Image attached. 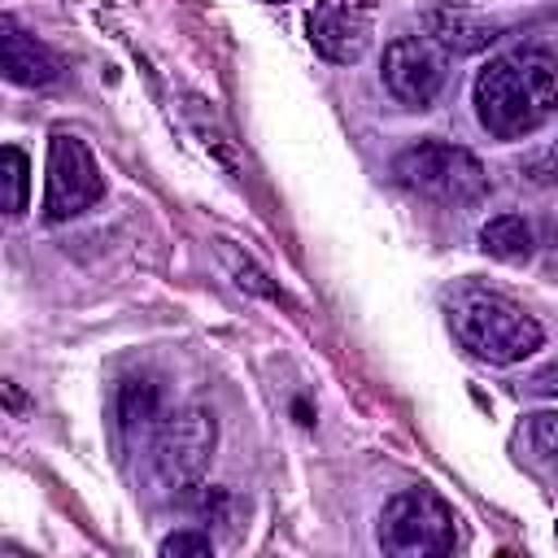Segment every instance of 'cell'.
Segmentation results:
<instances>
[{
    "instance_id": "obj_1",
    "label": "cell",
    "mask_w": 558,
    "mask_h": 558,
    "mask_svg": "<svg viewBox=\"0 0 558 558\" xmlns=\"http://www.w3.org/2000/svg\"><path fill=\"white\" fill-rule=\"evenodd\" d=\"M475 118L497 140H523L558 113V48L532 44L493 57L475 74Z\"/></svg>"
},
{
    "instance_id": "obj_2",
    "label": "cell",
    "mask_w": 558,
    "mask_h": 558,
    "mask_svg": "<svg viewBox=\"0 0 558 558\" xmlns=\"http://www.w3.org/2000/svg\"><path fill=\"white\" fill-rule=\"evenodd\" d=\"M449 331L471 357L488 366H514L532 357L545 340L541 323L519 301L488 288H462L449 301Z\"/></svg>"
},
{
    "instance_id": "obj_3",
    "label": "cell",
    "mask_w": 558,
    "mask_h": 558,
    "mask_svg": "<svg viewBox=\"0 0 558 558\" xmlns=\"http://www.w3.org/2000/svg\"><path fill=\"white\" fill-rule=\"evenodd\" d=\"M392 174L401 187L440 201V205H475L488 192V170L484 161L449 140H418L392 157Z\"/></svg>"
},
{
    "instance_id": "obj_4",
    "label": "cell",
    "mask_w": 558,
    "mask_h": 558,
    "mask_svg": "<svg viewBox=\"0 0 558 558\" xmlns=\"http://www.w3.org/2000/svg\"><path fill=\"white\" fill-rule=\"evenodd\" d=\"M375 541L392 558H436L453 554L458 545V519L449 501L432 488H405L384 501Z\"/></svg>"
},
{
    "instance_id": "obj_5",
    "label": "cell",
    "mask_w": 558,
    "mask_h": 558,
    "mask_svg": "<svg viewBox=\"0 0 558 558\" xmlns=\"http://www.w3.org/2000/svg\"><path fill=\"white\" fill-rule=\"evenodd\" d=\"M214 445H218V423L209 410L187 405V410L166 414L153 432V466H157L161 484L201 488V475L209 471Z\"/></svg>"
},
{
    "instance_id": "obj_6",
    "label": "cell",
    "mask_w": 558,
    "mask_h": 558,
    "mask_svg": "<svg viewBox=\"0 0 558 558\" xmlns=\"http://www.w3.org/2000/svg\"><path fill=\"white\" fill-rule=\"evenodd\" d=\"M105 196V174L96 153L87 148V140L57 131L48 140V179H44V218L48 222H65L87 214L96 201Z\"/></svg>"
},
{
    "instance_id": "obj_7",
    "label": "cell",
    "mask_w": 558,
    "mask_h": 558,
    "mask_svg": "<svg viewBox=\"0 0 558 558\" xmlns=\"http://www.w3.org/2000/svg\"><path fill=\"white\" fill-rule=\"evenodd\" d=\"M379 78L388 96L405 109H432L449 83V57L432 35H397L384 48Z\"/></svg>"
},
{
    "instance_id": "obj_8",
    "label": "cell",
    "mask_w": 558,
    "mask_h": 558,
    "mask_svg": "<svg viewBox=\"0 0 558 558\" xmlns=\"http://www.w3.org/2000/svg\"><path fill=\"white\" fill-rule=\"evenodd\" d=\"M310 44L331 65H353L371 48V4L366 0H318L310 13Z\"/></svg>"
},
{
    "instance_id": "obj_9",
    "label": "cell",
    "mask_w": 558,
    "mask_h": 558,
    "mask_svg": "<svg viewBox=\"0 0 558 558\" xmlns=\"http://www.w3.org/2000/svg\"><path fill=\"white\" fill-rule=\"evenodd\" d=\"M0 65H4V78L17 87H48L61 74L57 57L35 35H26L9 13L0 17Z\"/></svg>"
},
{
    "instance_id": "obj_10",
    "label": "cell",
    "mask_w": 558,
    "mask_h": 558,
    "mask_svg": "<svg viewBox=\"0 0 558 558\" xmlns=\"http://www.w3.org/2000/svg\"><path fill=\"white\" fill-rule=\"evenodd\" d=\"M427 26L445 52H480L497 39V22H484V17L462 13V9H436L427 17Z\"/></svg>"
},
{
    "instance_id": "obj_11",
    "label": "cell",
    "mask_w": 558,
    "mask_h": 558,
    "mask_svg": "<svg viewBox=\"0 0 558 558\" xmlns=\"http://www.w3.org/2000/svg\"><path fill=\"white\" fill-rule=\"evenodd\" d=\"M514 445H519V458L527 466H536L541 475H549L558 484V410L527 414L514 432Z\"/></svg>"
},
{
    "instance_id": "obj_12",
    "label": "cell",
    "mask_w": 558,
    "mask_h": 558,
    "mask_svg": "<svg viewBox=\"0 0 558 558\" xmlns=\"http://www.w3.org/2000/svg\"><path fill=\"white\" fill-rule=\"evenodd\" d=\"M480 244L501 262H523L532 253V227L523 214H497L480 227Z\"/></svg>"
},
{
    "instance_id": "obj_13",
    "label": "cell",
    "mask_w": 558,
    "mask_h": 558,
    "mask_svg": "<svg viewBox=\"0 0 558 558\" xmlns=\"http://www.w3.org/2000/svg\"><path fill=\"white\" fill-rule=\"evenodd\" d=\"M26 196H31V161L17 144H4L0 153V205L9 218H17L26 209Z\"/></svg>"
},
{
    "instance_id": "obj_14",
    "label": "cell",
    "mask_w": 558,
    "mask_h": 558,
    "mask_svg": "<svg viewBox=\"0 0 558 558\" xmlns=\"http://www.w3.org/2000/svg\"><path fill=\"white\" fill-rule=\"evenodd\" d=\"M157 388L148 384V379H126L122 388H118V418H122V427L126 432H144V427H153L157 423Z\"/></svg>"
},
{
    "instance_id": "obj_15",
    "label": "cell",
    "mask_w": 558,
    "mask_h": 558,
    "mask_svg": "<svg viewBox=\"0 0 558 558\" xmlns=\"http://www.w3.org/2000/svg\"><path fill=\"white\" fill-rule=\"evenodd\" d=\"M218 253H222V262L231 266V275H235L240 288H248V292H257V296H270V301H283V292H279L275 283H266V270H257L248 257H240L227 240H218Z\"/></svg>"
},
{
    "instance_id": "obj_16",
    "label": "cell",
    "mask_w": 558,
    "mask_h": 558,
    "mask_svg": "<svg viewBox=\"0 0 558 558\" xmlns=\"http://www.w3.org/2000/svg\"><path fill=\"white\" fill-rule=\"evenodd\" d=\"M209 554H214V541H209V532H196V527L170 532L161 541V558H209Z\"/></svg>"
},
{
    "instance_id": "obj_17",
    "label": "cell",
    "mask_w": 558,
    "mask_h": 558,
    "mask_svg": "<svg viewBox=\"0 0 558 558\" xmlns=\"http://www.w3.org/2000/svg\"><path fill=\"white\" fill-rule=\"evenodd\" d=\"M532 388H536V392H558V366H549V371H541V375L532 379Z\"/></svg>"
},
{
    "instance_id": "obj_18",
    "label": "cell",
    "mask_w": 558,
    "mask_h": 558,
    "mask_svg": "<svg viewBox=\"0 0 558 558\" xmlns=\"http://www.w3.org/2000/svg\"><path fill=\"white\" fill-rule=\"evenodd\" d=\"M270 4H279V0H270Z\"/></svg>"
}]
</instances>
